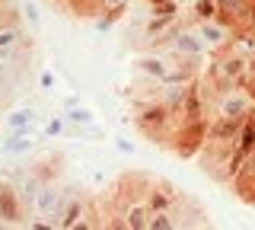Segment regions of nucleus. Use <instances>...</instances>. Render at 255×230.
I'll list each match as a JSON object with an SVG mask.
<instances>
[{"label": "nucleus", "mask_w": 255, "mask_h": 230, "mask_svg": "<svg viewBox=\"0 0 255 230\" xmlns=\"http://www.w3.org/2000/svg\"><path fill=\"white\" fill-rule=\"evenodd\" d=\"M175 122H179V115L169 112V109H166L159 99L137 106V115H134V128H137L147 141L159 144V147L169 144V134H172V128H175Z\"/></svg>", "instance_id": "obj_1"}, {"label": "nucleus", "mask_w": 255, "mask_h": 230, "mask_svg": "<svg viewBox=\"0 0 255 230\" xmlns=\"http://www.w3.org/2000/svg\"><path fill=\"white\" fill-rule=\"evenodd\" d=\"M207 122L211 118L201 115V118H188V115H179V122H175V128L169 134V147L179 160H195L198 150H201L204 138H207Z\"/></svg>", "instance_id": "obj_2"}, {"label": "nucleus", "mask_w": 255, "mask_h": 230, "mask_svg": "<svg viewBox=\"0 0 255 230\" xmlns=\"http://www.w3.org/2000/svg\"><path fill=\"white\" fill-rule=\"evenodd\" d=\"M182 198H185V192H182L179 186L153 176L150 186H147V192H143V205H147V211H175L182 205Z\"/></svg>", "instance_id": "obj_3"}, {"label": "nucleus", "mask_w": 255, "mask_h": 230, "mask_svg": "<svg viewBox=\"0 0 255 230\" xmlns=\"http://www.w3.org/2000/svg\"><path fill=\"white\" fill-rule=\"evenodd\" d=\"M64 195H67V189H61L58 182H42L32 211H35L38 218H48V224L58 227V218H61V208H64Z\"/></svg>", "instance_id": "obj_4"}, {"label": "nucleus", "mask_w": 255, "mask_h": 230, "mask_svg": "<svg viewBox=\"0 0 255 230\" xmlns=\"http://www.w3.org/2000/svg\"><path fill=\"white\" fill-rule=\"evenodd\" d=\"M191 26H195L198 38L204 42L207 54H214V51L227 48L230 42H236V32L227 26V22H220V19H204V22H191Z\"/></svg>", "instance_id": "obj_5"}, {"label": "nucleus", "mask_w": 255, "mask_h": 230, "mask_svg": "<svg viewBox=\"0 0 255 230\" xmlns=\"http://www.w3.org/2000/svg\"><path fill=\"white\" fill-rule=\"evenodd\" d=\"M252 112H255V99H252V93L246 90V86L227 90L217 99V109H214V115H230V118H246Z\"/></svg>", "instance_id": "obj_6"}, {"label": "nucleus", "mask_w": 255, "mask_h": 230, "mask_svg": "<svg viewBox=\"0 0 255 230\" xmlns=\"http://www.w3.org/2000/svg\"><path fill=\"white\" fill-rule=\"evenodd\" d=\"M249 6H252V0H217V19L227 22L239 38V35L252 32L249 29Z\"/></svg>", "instance_id": "obj_7"}, {"label": "nucleus", "mask_w": 255, "mask_h": 230, "mask_svg": "<svg viewBox=\"0 0 255 230\" xmlns=\"http://www.w3.org/2000/svg\"><path fill=\"white\" fill-rule=\"evenodd\" d=\"M26 208L16 192V182L0 179V224H26Z\"/></svg>", "instance_id": "obj_8"}, {"label": "nucleus", "mask_w": 255, "mask_h": 230, "mask_svg": "<svg viewBox=\"0 0 255 230\" xmlns=\"http://www.w3.org/2000/svg\"><path fill=\"white\" fill-rule=\"evenodd\" d=\"M86 195L83 189L77 186H67V195H64V208H61V218H58V227L64 230H74L83 224V214H86Z\"/></svg>", "instance_id": "obj_9"}, {"label": "nucleus", "mask_w": 255, "mask_h": 230, "mask_svg": "<svg viewBox=\"0 0 255 230\" xmlns=\"http://www.w3.org/2000/svg\"><path fill=\"white\" fill-rule=\"evenodd\" d=\"M230 182H233V192L239 195V202H246V205L255 208V150L243 160V166L233 173Z\"/></svg>", "instance_id": "obj_10"}, {"label": "nucleus", "mask_w": 255, "mask_h": 230, "mask_svg": "<svg viewBox=\"0 0 255 230\" xmlns=\"http://www.w3.org/2000/svg\"><path fill=\"white\" fill-rule=\"evenodd\" d=\"M54 3L64 16H74V19H96L102 13V0H48Z\"/></svg>", "instance_id": "obj_11"}, {"label": "nucleus", "mask_w": 255, "mask_h": 230, "mask_svg": "<svg viewBox=\"0 0 255 230\" xmlns=\"http://www.w3.org/2000/svg\"><path fill=\"white\" fill-rule=\"evenodd\" d=\"M134 67H137L143 77H150V80L163 83V80H166V74L172 70V61H169V58H163V54H156V51H147V54H140V58L134 61Z\"/></svg>", "instance_id": "obj_12"}, {"label": "nucleus", "mask_w": 255, "mask_h": 230, "mask_svg": "<svg viewBox=\"0 0 255 230\" xmlns=\"http://www.w3.org/2000/svg\"><path fill=\"white\" fill-rule=\"evenodd\" d=\"M182 19H185V16H150L147 22H143V38H147V45L153 42V38L166 35L169 29H175Z\"/></svg>", "instance_id": "obj_13"}, {"label": "nucleus", "mask_w": 255, "mask_h": 230, "mask_svg": "<svg viewBox=\"0 0 255 230\" xmlns=\"http://www.w3.org/2000/svg\"><path fill=\"white\" fill-rule=\"evenodd\" d=\"M32 173L38 176V182H58V176L64 173V157H45V160H38L32 166Z\"/></svg>", "instance_id": "obj_14"}, {"label": "nucleus", "mask_w": 255, "mask_h": 230, "mask_svg": "<svg viewBox=\"0 0 255 230\" xmlns=\"http://www.w3.org/2000/svg\"><path fill=\"white\" fill-rule=\"evenodd\" d=\"M32 144H35V141H32V128H13L10 138L0 144V150H3V154H26Z\"/></svg>", "instance_id": "obj_15"}, {"label": "nucleus", "mask_w": 255, "mask_h": 230, "mask_svg": "<svg viewBox=\"0 0 255 230\" xmlns=\"http://www.w3.org/2000/svg\"><path fill=\"white\" fill-rule=\"evenodd\" d=\"M204 19H217V0H195L191 3L188 22H204Z\"/></svg>", "instance_id": "obj_16"}, {"label": "nucleus", "mask_w": 255, "mask_h": 230, "mask_svg": "<svg viewBox=\"0 0 255 230\" xmlns=\"http://www.w3.org/2000/svg\"><path fill=\"white\" fill-rule=\"evenodd\" d=\"M64 118H67V125H80V128H90V125L96 122V115L90 112V109H83V106H67V112H64Z\"/></svg>", "instance_id": "obj_17"}, {"label": "nucleus", "mask_w": 255, "mask_h": 230, "mask_svg": "<svg viewBox=\"0 0 255 230\" xmlns=\"http://www.w3.org/2000/svg\"><path fill=\"white\" fill-rule=\"evenodd\" d=\"M35 125V112L32 109H13L10 115H6V128H32Z\"/></svg>", "instance_id": "obj_18"}, {"label": "nucleus", "mask_w": 255, "mask_h": 230, "mask_svg": "<svg viewBox=\"0 0 255 230\" xmlns=\"http://www.w3.org/2000/svg\"><path fill=\"white\" fill-rule=\"evenodd\" d=\"M150 16H179V0H166V3L150 6Z\"/></svg>", "instance_id": "obj_19"}, {"label": "nucleus", "mask_w": 255, "mask_h": 230, "mask_svg": "<svg viewBox=\"0 0 255 230\" xmlns=\"http://www.w3.org/2000/svg\"><path fill=\"white\" fill-rule=\"evenodd\" d=\"M64 128H67V118H51V122H48L45 125V134H48V138H58V134H64Z\"/></svg>", "instance_id": "obj_20"}, {"label": "nucleus", "mask_w": 255, "mask_h": 230, "mask_svg": "<svg viewBox=\"0 0 255 230\" xmlns=\"http://www.w3.org/2000/svg\"><path fill=\"white\" fill-rule=\"evenodd\" d=\"M6 86H10V70H6L3 61H0V99L6 96Z\"/></svg>", "instance_id": "obj_21"}, {"label": "nucleus", "mask_w": 255, "mask_h": 230, "mask_svg": "<svg viewBox=\"0 0 255 230\" xmlns=\"http://www.w3.org/2000/svg\"><path fill=\"white\" fill-rule=\"evenodd\" d=\"M38 83H42V90H54V74H51V70H42Z\"/></svg>", "instance_id": "obj_22"}, {"label": "nucleus", "mask_w": 255, "mask_h": 230, "mask_svg": "<svg viewBox=\"0 0 255 230\" xmlns=\"http://www.w3.org/2000/svg\"><path fill=\"white\" fill-rule=\"evenodd\" d=\"M102 10H128V0H102Z\"/></svg>", "instance_id": "obj_23"}, {"label": "nucleus", "mask_w": 255, "mask_h": 230, "mask_svg": "<svg viewBox=\"0 0 255 230\" xmlns=\"http://www.w3.org/2000/svg\"><path fill=\"white\" fill-rule=\"evenodd\" d=\"M26 16H29L32 26H38V13H35V6H32V3H26Z\"/></svg>", "instance_id": "obj_24"}, {"label": "nucleus", "mask_w": 255, "mask_h": 230, "mask_svg": "<svg viewBox=\"0 0 255 230\" xmlns=\"http://www.w3.org/2000/svg\"><path fill=\"white\" fill-rule=\"evenodd\" d=\"M249 29L255 32V0H252V6H249Z\"/></svg>", "instance_id": "obj_25"}, {"label": "nucleus", "mask_w": 255, "mask_h": 230, "mask_svg": "<svg viewBox=\"0 0 255 230\" xmlns=\"http://www.w3.org/2000/svg\"><path fill=\"white\" fill-rule=\"evenodd\" d=\"M246 90H249V93H252V99H255V80H249V83H246Z\"/></svg>", "instance_id": "obj_26"}]
</instances>
